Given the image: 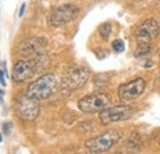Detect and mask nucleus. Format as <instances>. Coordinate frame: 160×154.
Segmentation results:
<instances>
[{
	"label": "nucleus",
	"mask_w": 160,
	"mask_h": 154,
	"mask_svg": "<svg viewBox=\"0 0 160 154\" xmlns=\"http://www.w3.org/2000/svg\"><path fill=\"white\" fill-rule=\"evenodd\" d=\"M47 41L42 37H30L23 41H21L16 47V51L20 56H31V54H37L44 48Z\"/></svg>",
	"instance_id": "11"
},
{
	"label": "nucleus",
	"mask_w": 160,
	"mask_h": 154,
	"mask_svg": "<svg viewBox=\"0 0 160 154\" xmlns=\"http://www.w3.org/2000/svg\"><path fill=\"white\" fill-rule=\"evenodd\" d=\"M160 35L159 23L154 19L144 21L136 30V41L138 47H150L152 42L157 39Z\"/></svg>",
	"instance_id": "6"
},
{
	"label": "nucleus",
	"mask_w": 160,
	"mask_h": 154,
	"mask_svg": "<svg viewBox=\"0 0 160 154\" xmlns=\"http://www.w3.org/2000/svg\"><path fill=\"white\" fill-rule=\"evenodd\" d=\"M25 9H26V4L23 3V4H21L20 11H19V16H20V18H22V15H23V13H25Z\"/></svg>",
	"instance_id": "17"
},
{
	"label": "nucleus",
	"mask_w": 160,
	"mask_h": 154,
	"mask_svg": "<svg viewBox=\"0 0 160 154\" xmlns=\"http://www.w3.org/2000/svg\"><path fill=\"white\" fill-rule=\"evenodd\" d=\"M112 49L116 52V53H121L124 51V42L122 39H115L112 42Z\"/></svg>",
	"instance_id": "14"
},
{
	"label": "nucleus",
	"mask_w": 160,
	"mask_h": 154,
	"mask_svg": "<svg viewBox=\"0 0 160 154\" xmlns=\"http://www.w3.org/2000/svg\"><path fill=\"white\" fill-rule=\"evenodd\" d=\"M159 56H160V48H159Z\"/></svg>",
	"instance_id": "21"
},
{
	"label": "nucleus",
	"mask_w": 160,
	"mask_h": 154,
	"mask_svg": "<svg viewBox=\"0 0 160 154\" xmlns=\"http://www.w3.org/2000/svg\"><path fill=\"white\" fill-rule=\"evenodd\" d=\"M57 85H58L57 78L53 74H44L28 85L26 90V95L37 100H43L49 97L56 91Z\"/></svg>",
	"instance_id": "2"
},
{
	"label": "nucleus",
	"mask_w": 160,
	"mask_h": 154,
	"mask_svg": "<svg viewBox=\"0 0 160 154\" xmlns=\"http://www.w3.org/2000/svg\"><path fill=\"white\" fill-rule=\"evenodd\" d=\"M11 130H12V123H11V122L6 121V122H4V123H2V132H4L6 136L10 135Z\"/></svg>",
	"instance_id": "15"
},
{
	"label": "nucleus",
	"mask_w": 160,
	"mask_h": 154,
	"mask_svg": "<svg viewBox=\"0 0 160 154\" xmlns=\"http://www.w3.org/2000/svg\"><path fill=\"white\" fill-rule=\"evenodd\" d=\"M49 63V58L43 53H37V57L33 59L19 60L12 67V79L16 83H22L33 77L36 73L44 69Z\"/></svg>",
	"instance_id": "1"
},
{
	"label": "nucleus",
	"mask_w": 160,
	"mask_h": 154,
	"mask_svg": "<svg viewBox=\"0 0 160 154\" xmlns=\"http://www.w3.org/2000/svg\"><path fill=\"white\" fill-rule=\"evenodd\" d=\"M2 94H4V93H2V90L0 89V95H2Z\"/></svg>",
	"instance_id": "18"
},
{
	"label": "nucleus",
	"mask_w": 160,
	"mask_h": 154,
	"mask_svg": "<svg viewBox=\"0 0 160 154\" xmlns=\"http://www.w3.org/2000/svg\"><path fill=\"white\" fill-rule=\"evenodd\" d=\"M79 14V8L73 4H63L54 8L48 18V23L53 27L63 26L75 19Z\"/></svg>",
	"instance_id": "7"
},
{
	"label": "nucleus",
	"mask_w": 160,
	"mask_h": 154,
	"mask_svg": "<svg viewBox=\"0 0 160 154\" xmlns=\"http://www.w3.org/2000/svg\"><path fill=\"white\" fill-rule=\"evenodd\" d=\"M111 32H112V27H111V25L108 22L102 23L100 27H99V33H100L101 38L103 39V41H107L108 39Z\"/></svg>",
	"instance_id": "12"
},
{
	"label": "nucleus",
	"mask_w": 160,
	"mask_h": 154,
	"mask_svg": "<svg viewBox=\"0 0 160 154\" xmlns=\"http://www.w3.org/2000/svg\"><path fill=\"white\" fill-rule=\"evenodd\" d=\"M89 77H90V73L86 68H82V67L73 68L63 77L62 86L64 90H68V91L77 90L85 85Z\"/></svg>",
	"instance_id": "9"
},
{
	"label": "nucleus",
	"mask_w": 160,
	"mask_h": 154,
	"mask_svg": "<svg viewBox=\"0 0 160 154\" xmlns=\"http://www.w3.org/2000/svg\"><path fill=\"white\" fill-rule=\"evenodd\" d=\"M120 131H107L102 135L90 138L85 142V147L91 152V153H103L108 151L113 144H116L121 139Z\"/></svg>",
	"instance_id": "3"
},
{
	"label": "nucleus",
	"mask_w": 160,
	"mask_h": 154,
	"mask_svg": "<svg viewBox=\"0 0 160 154\" xmlns=\"http://www.w3.org/2000/svg\"><path fill=\"white\" fill-rule=\"evenodd\" d=\"M133 115V109L129 105H117L112 107H106L100 112V121L103 125H110L113 122L124 121Z\"/></svg>",
	"instance_id": "8"
},
{
	"label": "nucleus",
	"mask_w": 160,
	"mask_h": 154,
	"mask_svg": "<svg viewBox=\"0 0 160 154\" xmlns=\"http://www.w3.org/2000/svg\"><path fill=\"white\" fill-rule=\"evenodd\" d=\"M1 139H2V137H1V135H0V142H1Z\"/></svg>",
	"instance_id": "19"
},
{
	"label": "nucleus",
	"mask_w": 160,
	"mask_h": 154,
	"mask_svg": "<svg viewBox=\"0 0 160 154\" xmlns=\"http://www.w3.org/2000/svg\"><path fill=\"white\" fill-rule=\"evenodd\" d=\"M145 80L142 78H137L132 81L122 84L118 88V96L123 102L133 101L144 93L145 90Z\"/></svg>",
	"instance_id": "10"
},
{
	"label": "nucleus",
	"mask_w": 160,
	"mask_h": 154,
	"mask_svg": "<svg viewBox=\"0 0 160 154\" xmlns=\"http://www.w3.org/2000/svg\"><path fill=\"white\" fill-rule=\"evenodd\" d=\"M140 147V138L138 133H132L131 136V138H129V141H128V148H131V149H139Z\"/></svg>",
	"instance_id": "13"
},
{
	"label": "nucleus",
	"mask_w": 160,
	"mask_h": 154,
	"mask_svg": "<svg viewBox=\"0 0 160 154\" xmlns=\"http://www.w3.org/2000/svg\"><path fill=\"white\" fill-rule=\"evenodd\" d=\"M110 104H111V97L107 94L96 93V94H91V95L80 99L78 106H79L80 111L85 114H96V112H101L103 109L108 107Z\"/></svg>",
	"instance_id": "5"
},
{
	"label": "nucleus",
	"mask_w": 160,
	"mask_h": 154,
	"mask_svg": "<svg viewBox=\"0 0 160 154\" xmlns=\"http://www.w3.org/2000/svg\"><path fill=\"white\" fill-rule=\"evenodd\" d=\"M134 1H142V0H134Z\"/></svg>",
	"instance_id": "20"
},
{
	"label": "nucleus",
	"mask_w": 160,
	"mask_h": 154,
	"mask_svg": "<svg viewBox=\"0 0 160 154\" xmlns=\"http://www.w3.org/2000/svg\"><path fill=\"white\" fill-rule=\"evenodd\" d=\"M0 84L1 85H6V81H5V77H4V70H1L0 69Z\"/></svg>",
	"instance_id": "16"
},
{
	"label": "nucleus",
	"mask_w": 160,
	"mask_h": 154,
	"mask_svg": "<svg viewBox=\"0 0 160 154\" xmlns=\"http://www.w3.org/2000/svg\"><path fill=\"white\" fill-rule=\"evenodd\" d=\"M40 100L30 97L28 95L23 94L16 99L15 101V111L16 115L21 120L25 121H33L40 114Z\"/></svg>",
	"instance_id": "4"
},
{
	"label": "nucleus",
	"mask_w": 160,
	"mask_h": 154,
	"mask_svg": "<svg viewBox=\"0 0 160 154\" xmlns=\"http://www.w3.org/2000/svg\"><path fill=\"white\" fill-rule=\"evenodd\" d=\"M159 144H160V141H159Z\"/></svg>",
	"instance_id": "22"
}]
</instances>
